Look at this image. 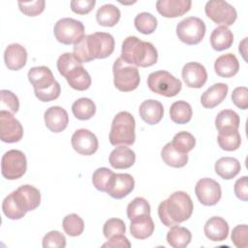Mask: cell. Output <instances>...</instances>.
Instances as JSON below:
<instances>
[{
  "mask_svg": "<svg viewBox=\"0 0 248 248\" xmlns=\"http://www.w3.org/2000/svg\"><path fill=\"white\" fill-rule=\"evenodd\" d=\"M232 103L241 109L248 108V89L245 86H238L232 93Z\"/></svg>",
  "mask_w": 248,
  "mask_h": 248,
  "instance_id": "obj_49",
  "label": "cell"
},
{
  "mask_svg": "<svg viewBox=\"0 0 248 248\" xmlns=\"http://www.w3.org/2000/svg\"><path fill=\"white\" fill-rule=\"evenodd\" d=\"M68 84L76 90L83 91L90 87L91 78L88 72L82 67V65L74 68L65 77Z\"/></svg>",
  "mask_w": 248,
  "mask_h": 248,
  "instance_id": "obj_28",
  "label": "cell"
},
{
  "mask_svg": "<svg viewBox=\"0 0 248 248\" xmlns=\"http://www.w3.org/2000/svg\"><path fill=\"white\" fill-rule=\"evenodd\" d=\"M30 83L33 85L35 96L42 102L56 100L61 93V87L55 80L52 72L48 67H33L27 74Z\"/></svg>",
  "mask_w": 248,
  "mask_h": 248,
  "instance_id": "obj_4",
  "label": "cell"
},
{
  "mask_svg": "<svg viewBox=\"0 0 248 248\" xmlns=\"http://www.w3.org/2000/svg\"><path fill=\"white\" fill-rule=\"evenodd\" d=\"M205 24L197 16H188L176 25L178 39L187 45H197L202 42L205 35Z\"/></svg>",
  "mask_w": 248,
  "mask_h": 248,
  "instance_id": "obj_8",
  "label": "cell"
},
{
  "mask_svg": "<svg viewBox=\"0 0 248 248\" xmlns=\"http://www.w3.org/2000/svg\"><path fill=\"white\" fill-rule=\"evenodd\" d=\"M80 65H82V62L76 56L75 53L71 52H65L61 54L57 60L58 72L64 78L70 71Z\"/></svg>",
  "mask_w": 248,
  "mask_h": 248,
  "instance_id": "obj_42",
  "label": "cell"
},
{
  "mask_svg": "<svg viewBox=\"0 0 248 248\" xmlns=\"http://www.w3.org/2000/svg\"><path fill=\"white\" fill-rule=\"evenodd\" d=\"M72 112L74 116L79 120H88L94 116L96 105L91 99L82 97L73 103Z\"/></svg>",
  "mask_w": 248,
  "mask_h": 248,
  "instance_id": "obj_35",
  "label": "cell"
},
{
  "mask_svg": "<svg viewBox=\"0 0 248 248\" xmlns=\"http://www.w3.org/2000/svg\"><path fill=\"white\" fill-rule=\"evenodd\" d=\"M218 144L226 151H233L238 149L241 143V137L237 129L226 128L219 131L218 134Z\"/></svg>",
  "mask_w": 248,
  "mask_h": 248,
  "instance_id": "obj_33",
  "label": "cell"
},
{
  "mask_svg": "<svg viewBox=\"0 0 248 248\" xmlns=\"http://www.w3.org/2000/svg\"><path fill=\"white\" fill-rule=\"evenodd\" d=\"M247 176L244 175L240 178H238L235 183H234V194L235 196L243 201V202H247L248 200V183H247Z\"/></svg>",
  "mask_w": 248,
  "mask_h": 248,
  "instance_id": "obj_51",
  "label": "cell"
},
{
  "mask_svg": "<svg viewBox=\"0 0 248 248\" xmlns=\"http://www.w3.org/2000/svg\"><path fill=\"white\" fill-rule=\"evenodd\" d=\"M240 124V118L238 114L232 109L221 110L215 118V127L219 131L226 128L238 129Z\"/></svg>",
  "mask_w": 248,
  "mask_h": 248,
  "instance_id": "obj_36",
  "label": "cell"
},
{
  "mask_svg": "<svg viewBox=\"0 0 248 248\" xmlns=\"http://www.w3.org/2000/svg\"><path fill=\"white\" fill-rule=\"evenodd\" d=\"M53 34L55 39L61 44L75 45L84 36V26L79 20L71 17H63L55 23Z\"/></svg>",
  "mask_w": 248,
  "mask_h": 248,
  "instance_id": "obj_9",
  "label": "cell"
},
{
  "mask_svg": "<svg viewBox=\"0 0 248 248\" xmlns=\"http://www.w3.org/2000/svg\"><path fill=\"white\" fill-rule=\"evenodd\" d=\"M150 211L151 207L149 202L141 197L135 198L127 205V217L129 218V220L144 214H150Z\"/></svg>",
  "mask_w": 248,
  "mask_h": 248,
  "instance_id": "obj_41",
  "label": "cell"
},
{
  "mask_svg": "<svg viewBox=\"0 0 248 248\" xmlns=\"http://www.w3.org/2000/svg\"><path fill=\"white\" fill-rule=\"evenodd\" d=\"M229 87L226 83L218 82L207 88L201 96V103L205 108H213L227 97Z\"/></svg>",
  "mask_w": 248,
  "mask_h": 248,
  "instance_id": "obj_22",
  "label": "cell"
},
{
  "mask_svg": "<svg viewBox=\"0 0 248 248\" xmlns=\"http://www.w3.org/2000/svg\"><path fill=\"white\" fill-rule=\"evenodd\" d=\"M192 233L185 227H170L167 233V242L173 248H185L191 242Z\"/></svg>",
  "mask_w": 248,
  "mask_h": 248,
  "instance_id": "obj_32",
  "label": "cell"
},
{
  "mask_svg": "<svg viewBox=\"0 0 248 248\" xmlns=\"http://www.w3.org/2000/svg\"><path fill=\"white\" fill-rule=\"evenodd\" d=\"M114 174L115 173L108 168H98L92 174V183L97 190L107 193Z\"/></svg>",
  "mask_w": 248,
  "mask_h": 248,
  "instance_id": "obj_38",
  "label": "cell"
},
{
  "mask_svg": "<svg viewBox=\"0 0 248 248\" xmlns=\"http://www.w3.org/2000/svg\"><path fill=\"white\" fill-rule=\"evenodd\" d=\"M1 108L3 110H8L11 113H16L19 108V101L17 96L10 90H1Z\"/></svg>",
  "mask_w": 248,
  "mask_h": 248,
  "instance_id": "obj_45",
  "label": "cell"
},
{
  "mask_svg": "<svg viewBox=\"0 0 248 248\" xmlns=\"http://www.w3.org/2000/svg\"><path fill=\"white\" fill-rule=\"evenodd\" d=\"M43 247L64 248L66 247V237L58 231H50L43 238Z\"/></svg>",
  "mask_w": 248,
  "mask_h": 248,
  "instance_id": "obj_48",
  "label": "cell"
},
{
  "mask_svg": "<svg viewBox=\"0 0 248 248\" xmlns=\"http://www.w3.org/2000/svg\"><path fill=\"white\" fill-rule=\"evenodd\" d=\"M13 197L18 206L25 212L36 209L41 202L40 191L29 184L19 186L16 191L12 192Z\"/></svg>",
  "mask_w": 248,
  "mask_h": 248,
  "instance_id": "obj_15",
  "label": "cell"
},
{
  "mask_svg": "<svg viewBox=\"0 0 248 248\" xmlns=\"http://www.w3.org/2000/svg\"><path fill=\"white\" fill-rule=\"evenodd\" d=\"M44 119L46 128L53 133H60L64 131L69 123L67 111L59 106H52L48 108L45 111Z\"/></svg>",
  "mask_w": 248,
  "mask_h": 248,
  "instance_id": "obj_17",
  "label": "cell"
},
{
  "mask_svg": "<svg viewBox=\"0 0 248 248\" xmlns=\"http://www.w3.org/2000/svg\"><path fill=\"white\" fill-rule=\"evenodd\" d=\"M120 10L112 4H105L101 6L96 13L97 22L105 27L114 26L120 19Z\"/></svg>",
  "mask_w": 248,
  "mask_h": 248,
  "instance_id": "obj_31",
  "label": "cell"
},
{
  "mask_svg": "<svg viewBox=\"0 0 248 248\" xmlns=\"http://www.w3.org/2000/svg\"><path fill=\"white\" fill-rule=\"evenodd\" d=\"M120 57L129 65L145 68L156 64L158 52L151 43L141 41L136 36H129L122 43Z\"/></svg>",
  "mask_w": 248,
  "mask_h": 248,
  "instance_id": "obj_3",
  "label": "cell"
},
{
  "mask_svg": "<svg viewBox=\"0 0 248 248\" xmlns=\"http://www.w3.org/2000/svg\"><path fill=\"white\" fill-rule=\"evenodd\" d=\"M246 41H247V38H244V40L239 44V47H238V49H239V52H241V54H242V56H243V58L246 60V58H245V54H246V51L244 50L245 49V46H246Z\"/></svg>",
  "mask_w": 248,
  "mask_h": 248,
  "instance_id": "obj_53",
  "label": "cell"
},
{
  "mask_svg": "<svg viewBox=\"0 0 248 248\" xmlns=\"http://www.w3.org/2000/svg\"><path fill=\"white\" fill-rule=\"evenodd\" d=\"M182 78L191 88H201L207 80V73L203 65L198 62H188L182 68Z\"/></svg>",
  "mask_w": 248,
  "mask_h": 248,
  "instance_id": "obj_16",
  "label": "cell"
},
{
  "mask_svg": "<svg viewBox=\"0 0 248 248\" xmlns=\"http://www.w3.org/2000/svg\"><path fill=\"white\" fill-rule=\"evenodd\" d=\"M205 236L211 241H223L229 234L228 222L219 216L209 218L203 227Z\"/></svg>",
  "mask_w": 248,
  "mask_h": 248,
  "instance_id": "obj_21",
  "label": "cell"
},
{
  "mask_svg": "<svg viewBox=\"0 0 248 248\" xmlns=\"http://www.w3.org/2000/svg\"><path fill=\"white\" fill-rule=\"evenodd\" d=\"M23 137V127L8 110H0V139L7 143L19 141Z\"/></svg>",
  "mask_w": 248,
  "mask_h": 248,
  "instance_id": "obj_12",
  "label": "cell"
},
{
  "mask_svg": "<svg viewBox=\"0 0 248 248\" xmlns=\"http://www.w3.org/2000/svg\"><path fill=\"white\" fill-rule=\"evenodd\" d=\"M126 226L123 220L119 218H110L108 219L103 228L104 235L107 239H109L117 234H125Z\"/></svg>",
  "mask_w": 248,
  "mask_h": 248,
  "instance_id": "obj_44",
  "label": "cell"
},
{
  "mask_svg": "<svg viewBox=\"0 0 248 248\" xmlns=\"http://www.w3.org/2000/svg\"><path fill=\"white\" fill-rule=\"evenodd\" d=\"M195 193L199 202L207 206L215 205L222 197L220 184L212 178L200 179L195 186Z\"/></svg>",
  "mask_w": 248,
  "mask_h": 248,
  "instance_id": "obj_13",
  "label": "cell"
},
{
  "mask_svg": "<svg viewBox=\"0 0 248 248\" xmlns=\"http://www.w3.org/2000/svg\"><path fill=\"white\" fill-rule=\"evenodd\" d=\"M233 43V34L226 26H218L213 29L210 35V45L217 51L225 50Z\"/></svg>",
  "mask_w": 248,
  "mask_h": 248,
  "instance_id": "obj_29",
  "label": "cell"
},
{
  "mask_svg": "<svg viewBox=\"0 0 248 248\" xmlns=\"http://www.w3.org/2000/svg\"><path fill=\"white\" fill-rule=\"evenodd\" d=\"M240 169L239 161L233 157H222L218 159L214 165L215 172L226 180L235 177L239 173Z\"/></svg>",
  "mask_w": 248,
  "mask_h": 248,
  "instance_id": "obj_27",
  "label": "cell"
},
{
  "mask_svg": "<svg viewBox=\"0 0 248 248\" xmlns=\"http://www.w3.org/2000/svg\"><path fill=\"white\" fill-rule=\"evenodd\" d=\"M214 70L219 77L232 78L238 73L239 62L234 54L226 53L215 60Z\"/></svg>",
  "mask_w": 248,
  "mask_h": 248,
  "instance_id": "obj_26",
  "label": "cell"
},
{
  "mask_svg": "<svg viewBox=\"0 0 248 248\" xmlns=\"http://www.w3.org/2000/svg\"><path fill=\"white\" fill-rule=\"evenodd\" d=\"M170 142L177 150H179L182 153L188 154V152L195 147L196 139L191 133L186 131H181L174 135Z\"/></svg>",
  "mask_w": 248,
  "mask_h": 248,
  "instance_id": "obj_40",
  "label": "cell"
},
{
  "mask_svg": "<svg viewBox=\"0 0 248 248\" xmlns=\"http://www.w3.org/2000/svg\"><path fill=\"white\" fill-rule=\"evenodd\" d=\"M114 86L122 92L135 90L140 81L139 70L136 66L124 62L121 57L117 58L112 65Z\"/></svg>",
  "mask_w": 248,
  "mask_h": 248,
  "instance_id": "obj_6",
  "label": "cell"
},
{
  "mask_svg": "<svg viewBox=\"0 0 248 248\" xmlns=\"http://www.w3.org/2000/svg\"><path fill=\"white\" fill-rule=\"evenodd\" d=\"M130 221V233L135 238L145 239L152 235L155 225L150 214L138 216Z\"/></svg>",
  "mask_w": 248,
  "mask_h": 248,
  "instance_id": "obj_25",
  "label": "cell"
},
{
  "mask_svg": "<svg viewBox=\"0 0 248 248\" xmlns=\"http://www.w3.org/2000/svg\"><path fill=\"white\" fill-rule=\"evenodd\" d=\"M135 187V180L129 173H115L107 191L113 199L121 200L128 196Z\"/></svg>",
  "mask_w": 248,
  "mask_h": 248,
  "instance_id": "obj_18",
  "label": "cell"
},
{
  "mask_svg": "<svg viewBox=\"0 0 248 248\" xmlns=\"http://www.w3.org/2000/svg\"><path fill=\"white\" fill-rule=\"evenodd\" d=\"M136 121L128 111L118 112L112 122L109 132V142L114 146L132 145L136 140Z\"/></svg>",
  "mask_w": 248,
  "mask_h": 248,
  "instance_id": "obj_5",
  "label": "cell"
},
{
  "mask_svg": "<svg viewBox=\"0 0 248 248\" xmlns=\"http://www.w3.org/2000/svg\"><path fill=\"white\" fill-rule=\"evenodd\" d=\"M108 161L114 169H129L135 164L136 154L126 145H119L110 152Z\"/></svg>",
  "mask_w": 248,
  "mask_h": 248,
  "instance_id": "obj_24",
  "label": "cell"
},
{
  "mask_svg": "<svg viewBox=\"0 0 248 248\" xmlns=\"http://www.w3.org/2000/svg\"><path fill=\"white\" fill-rule=\"evenodd\" d=\"M18 8L25 16H36L44 12L46 2L45 0L36 1H18Z\"/></svg>",
  "mask_w": 248,
  "mask_h": 248,
  "instance_id": "obj_46",
  "label": "cell"
},
{
  "mask_svg": "<svg viewBox=\"0 0 248 248\" xmlns=\"http://www.w3.org/2000/svg\"><path fill=\"white\" fill-rule=\"evenodd\" d=\"M27 160L24 153L17 149L7 151L1 160L2 175L8 180L20 178L26 171Z\"/></svg>",
  "mask_w": 248,
  "mask_h": 248,
  "instance_id": "obj_10",
  "label": "cell"
},
{
  "mask_svg": "<svg viewBox=\"0 0 248 248\" xmlns=\"http://www.w3.org/2000/svg\"><path fill=\"white\" fill-rule=\"evenodd\" d=\"M192 107L186 101H176L170 108V117L176 124H186L192 118Z\"/></svg>",
  "mask_w": 248,
  "mask_h": 248,
  "instance_id": "obj_34",
  "label": "cell"
},
{
  "mask_svg": "<svg viewBox=\"0 0 248 248\" xmlns=\"http://www.w3.org/2000/svg\"><path fill=\"white\" fill-rule=\"evenodd\" d=\"M135 27L137 30L144 35L151 34L155 31L157 27V18L150 13L142 12L136 16L135 20Z\"/></svg>",
  "mask_w": 248,
  "mask_h": 248,
  "instance_id": "obj_37",
  "label": "cell"
},
{
  "mask_svg": "<svg viewBox=\"0 0 248 248\" xmlns=\"http://www.w3.org/2000/svg\"><path fill=\"white\" fill-rule=\"evenodd\" d=\"M71 143L75 151L85 156L94 154L99 147L97 137L87 129L77 130L72 136Z\"/></svg>",
  "mask_w": 248,
  "mask_h": 248,
  "instance_id": "obj_14",
  "label": "cell"
},
{
  "mask_svg": "<svg viewBox=\"0 0 248 248\" xmlns=\"http://www.w3.org/2000/svg\"><path fill=\"white\" fill-rule=\"evenodd\" d=\"M96 5L95 0H74L71 1V10L78 15H86Z\"/></svg>",
  "mask_w": 248,
  "mask_h": 248,
  "instance_id": "obj_50",
  "label": "cell"
},
{
  "mask_svg": "<svg viewBox=\"0 0 248 248\" xmlns=\"http://www.w3.org/2000/svg\"><path fill=\"white\" fill-rule=\"evenodd\" d=\"M191 0H159L156 2L158 13L165 17L181 16L191 9Z\"/></svg>",
  "mask_w": 248,
  "mask_h": 248,
  "instance_id": "obj_19",
  "label": "cell"
},
{
  "mask_svg": "<svg viewBox=\"0 0 248 248\" xmlns=\"http://www.w3.org/2000/svg\"><path fill=\"white\" fill-rule=\"evenodd\" d=\"M2 210H3V213L5 214V216L12 220L21 219L26 214V212L23 211L18 206V204L15 201L12 193L9 194L4 199V201L2 202Z\"/></svg>",
  "mask_w": 248,
  "mask_h": 248,
  "instance_id": "obj_43",
  "label": "cell"
},
{
  "mask_svg": "<svg viewBox=\"0 0 248 248\" xmlns=\"http://www.w3.org/2000/svg\"><path fill=\"white\" fill-rule=\"evenodd\" d=\"M113 36L106 32L84 35L74 45V53L82 62L108 57L114 50Z\"/></svg>",
  "mask_w": 248,
  "mask_h": 248,
  "instance_id": "obj_1",
  "label": "cell"
},
{
  "mask_svg": "<svg viewBox=\"0 0 248 248\" xmlns=\"http://www.w3.org/2000/svg\"><path fill=\"white\" fill-rule=\"evenodd\" d=\"M248 227L245 224L237 225L232 229L231 238L233 245L237 248H247L248 247Z\"/></svg>",
  "mask_w": 248,
  "mask_h": 248,
  "instance_id": "obj_47",
  "label": "cell"
},
{
  "mask_svg": "<svg viewBox=\"0 0 248 248\" xmlns=\"http://www.w3.org/2000/svg\"><path fill=\"white\" fill-rule=\"evenodd\" d=\"M161 157L166 165L172 168H182L188 162V154L177 150L170 141L163 147Z\"/></svg>",
  "mask_w": 248,
  "mask_h": 248,
  "instance_id": "obj_30",
  "label": "cell"
},
{
  "mask_svg": "<svg viewBox=\"0 0 248 248\" xmlns=\"http://www.w3.org/2000/svg\"><path fill=\"white\" fill-rule=\"evenodd\" d=\"M194 209L191 197L183 191H175L160 202L158 216L166 227H173L188 220Z\"/></svg>",
  "mask_w": 248,
  "mask_h": 248,
  "instance_id": "obj_2",
  "label": "cell"
},
{
  "mask_svg": "<svg viewBox=\"0 0 248 248\" xmlns=\"http://www.w3.org/2000/svg\"><path fill=\"white\" fill-rule=\"evenodd\" d=\"M205 15L220 26L232 25L237 17L236 10L233 6L224 0H210L204 7Z\"/></svg>",
  "mask_w": 248,
  "mask_h": 248,
  "instance_id": "obj_11",
  "label": "cell"
},
{
  "mask_svg": "<svg viewBox=\"0 0 248 248\" xmlns=\"http://www.w3.org/2000/svg\"><path fill=\"white\" fill-rule=\"evenodd\" d=\"M140 118L149 125H155L161 121L164 115L163 105L157 100H145L139 108Z\"/></svg>",
  "mask_w": 248,
  "mask_h": 248,
  "instance_id": "obj_23",
  "label": "cell"
},
{
  "mask_svg": "<svg viewBox=\"0 0 248 248\" xmlns=\"http://www.w3.org/2000/svg\"><path fill=\"white\" fill-rule=\"evenodd\" d=\"M103 247L130 248L131 247V243L128 240V238L125 236V234H117V235L108 239V241L103 244Z\"/></svg>",
  "mask_w": 248,
  "mask_h": 248,
  "instance_id": "obj_52",
  "label": "cell"
},
{
  "mask_svg": "<svg viewBox=\"0 0 248 248\" xmlns=\"http://www.w3.org/2000/svg\"><path fill=\"white\" fill-rule=\"evenodd\" d=\"M147 85L152 92L165 97L176 96L182 88L181 81L164 70L149 74Z\"/></svg>",
  "mask_w": 248,
  "mask_h": 248,
  "instance_id": "obj_7",
  "label": "cell"
},
{
  "mask_svg": "<svg viewBox=\"0 0 248 248\" xmlns=\"http://www.w3.org/2000/svg\"><path fill=\"white\" fill-rule=\"evenodd\" d=\"M62 226L64 232L70 236H78L84 230L83 220L76 213L66 215L63 219Z\"/></svg>",
  "mask_w": 248,
  "mask_h": 248,
  "instance_id": "obj_39",
  "label": "cell"
},
{
  "mask_svg": "<svg viewBox=\"0 0 248 248\" xmlns=\"http://www.w3.org/2000/svg\"><path fill=\"white\" fill-rule=\"evenodd\" d=\"M4 61L9 70H20L27 62V51L25 47L16 43L9 45L4 52Z\"/></svg>",
  "mask_w": 248,
  "mask_h": 248,
  "instance_id": "obj_20",
  "label": "cell"
}]
</instances>
